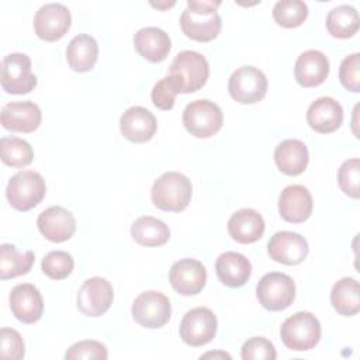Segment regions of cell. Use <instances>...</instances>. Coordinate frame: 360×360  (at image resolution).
<instances>
[{
	"instance_id": "obj_1",
	"label": "cell",
	"mask_w": 360,
	"mask_h": 360,
	"mask_svg": "<svg viewBox=\"0 0 360 360\" xmlns=\"http://www.w3.org/2000/svg\"><path fill=\"white\" fill-rule=\"evenodd\" d=\"M221 1L190 0L181 13L180 27L183 34L198 42H208L218 37L222 22L217 8Z\"/></svg>"
},
{
	"instance_id": "obj_2",
	"label": "cell",
	"mask_w": 360,
	"mask_h": 360,
	"mask_svg": "<svg viewBox=\"0 0 360 360\" xmlns=\"http://www.w3.org/2000/svg\"><path fill=\"white\" fill-rule=\"evenodd\" d=\"M167 76L173 82L179 94L194 93L200 90L208 80L210 65L200 52L181 51L169 66Z\"/></svg>"
},
{
	"instance_id": "obj_3",
	"label": "cell",
	"mask_w": 360,
	"mask_h": 360,
	"mask_svg": "<svg viewBox=\"0 0 360 360\" xmlns=\"http://www.w3.org/2000/svg\"><path fill=\"white\" fill-rule=\"evenodd\" d=\"M193 195V186L187 176L179 172H166L155 180L150 198L156 208L167 212L184 211Z\"/></svg>"
},
{
	"instance_id": "obj_4",
	"label": "cell",
	"mask_w": 360,
	"mask_h": 360,
	"mask_svg": "<svg viewBox=\"0 0 360 360\" xmlns=\"http://www.w3.org/2000/svg\"><path fill=\"white\" fill-rule=\"evenodd\" d=\"M280 336L284 346L290 350H311L321 339V323L314 314L301 311L288 316L283 322Z\"/></svg>"
},
{
	"instance_id": "obj_5",
	"label": "cell",
	"mask_w": 360,
	"mask_h": 360,
	"mask_svg": "<svg viewBox=\"0 0 360 360\" xmlns=\"http://www.w3.org/2000/svg\"><path fill=\"white\" fill-rule=\"evenodd\" d=\"M46 194L44 177L34 170H21L10 177L6 197L17 211H30L37 207Z\"/></svg>"
},
{
	"instance_id": "obj_6",
	"label": "cell",
	"mask_w": 360,
	"mask_h": 360,
	"mask_svg": "<svg viewBox=\"0 0 360 360\" xmlns=\"http://www.w3.org/2000/svg\"><path fill=\"white\" fill-rule=\"evenodd\" d=\"M224 122V115L218 104L200 98L188 103L183 111V125L195 138H210L215 135Z\"/></svg>"
},
{
	"instance_id": "obj_7",
	"label": "cell",
	"mask_w": 360,
	"mask_h": 360,
	"mask_svg": "<svg viewBox=\"0 0 360 360\" xmlns=\"http://www.w3.org/2000/svg\"><path fill=\"white\" fill-rule=\"evenodd\" d=\"M256 297L267 311H284L295 298V283L285 273H267L257 283Z\"/></svg>"
},
{
	"instance_id": "obj_8",
	"label": "cell",
	"mask_w": 360,
	"mask_h": 360,
	"mask_svg": "<svg viewBox=\"0 0 360 360\" xmlns=\"http://www.w3.org/2000/svg\"><path fill=\"white\" fill-rule=\"evenodd\" d=\"M132 318L143 328L158 329L165 326L172 316V304L160 291L141 292L132 302Z\"/></svg>"
},
{
	"instance_id": "obj_9",
	"label": "cell",
	"mask_w": 360,
	"mask_h": 360,
	"mask_svg": "<svg viewBox=\"0 0 360 360\" xmlns=\"http://www.w3.org/2000/svg\"><path fill=\"white\" fill-rule=\"evenodd\" d=\"M1 87L8 94H27L37 86V76L31 70V59L25 53L13 52L1 60Z\"/></svg>"
},
{
	"instance_id": "obj_10",
	"label": "cell",
	"mask_w": 360,
	"mask_h": 360,
	"mask_svg": "<svg viewBox=\"0 0 360 360\" xmlns=\"http://www.w3.org/2000/svg\"><path fill=\"white\" fill-rule=\"evenodd\" d=\"M228 91L240 104H255L267 93L266 75L255 66L238 68L229 77Z\"/></svg>"
},
{
	"instance_id": "obj_11",
	"label": "cell",
	"mask_w": 360,
	"mask_h": 360,
	"mask_svg": "<svg viewBox=\"0 0 360 360\" xmlns=\"http://www.w3.org/2000/svg\"><path fill=\"white\" fill-rule=\"evenodd\" d=\"M218 321L214 312L205 307H197L186 312L180 322L181 340L193 347L210 343L217 335Z\"/></svg>"
},
{
	"instance_id": "obj_12",
	"label": "cell",
	"mask_w": 360,
	"mask_h": 360,
	"mask_svg": "<svg viewBox=\"0 0 360 360\" xmlns=\"http://www.w3.org/2000/svg\"><path fill=\"white\" fill-rule=\"evenodd\" d=\"M72 25L69 8L62 3H48L38 8L34 17V30L38 38L53 42L65 37Z\"/></svg>"
},
{
	"instance_id": "obj_13",
	"label": "cell",
	"mask_w": 360,
	"mask_h": 360,
	"mask_svg": "<svg viewBox=\"0 0 360 360\" xmlns=\"http://www.w3.org/2000/svg\"><path fill=\"white\" fill-rule=\"evenodd\" d=\"M114 300V290L108 280L103 277L87 278L77 292V309L91 318L105 314Z\"/></svg>"
},
{
	"instance_id": "obj_14",
	"label": "cell",
	"mask_w": 360,
	"mask_h": 360,
	"mask_svg": "<svg viewBox=\"0 0 360 360\" xmlns=\"http://www.w3.org/2000/svg\"><path fill=\"white\" fill-rule=\"evenodd\" d=\"M169 281L180 295H195L205 287L207 270L200 260L184 257L172 264Z\"/></svg>"
},
{
	"instance_id": "obj_15",
	"label": "cell",
	"mask_w": 360,
	"mask_h": 360,
	"mask_svg": "<svg viewBox=\"0 0 360 360\" xmlns=\"http://www.w3.org/2000/svg\"><path fill=\"white\" fill-rule=\"evenodd\" d=\"M308 252L309 248L307 239L291 231L276 232L267 243V253L270 259L287 266L302 263Z\"/></svg>"
},
{
	"instance_id": "obj_16",
	"label": "cell",
	"mask_w": 360,
	"mask_h": 360,
	"mask_svg": "<svg viewBox=\"0 0 360 360\" xmlns=\"http://www.w3.org/2000/svg\"><path fill=\"white\" fill-rule=\"evenodd\" d=\"M39 232L53 243L69 240L76 231V218L70 211L60 205L44 210L37 219Z\"/></svg>"
},
{
	"instance_id": "obj_17",
	"label": "cell",
	"mask_w": 360,
	"mask_h": 360,
	"mask_svg": "<svg viewBox=\"0 0 360 360\" xmlns=\"http://www.w3.org/2000/svg\"><path fill=\"white\" fill-rule=\"evenodd\" d=\"M8 301L13 315L22 323H35L44 314V300L34 284L22 283L13 287Z\"/></svg>"
},
{
	"instance_id": "obj_18",
	"label": "cell",
	"mask_w": 360,
	"mask_h": 360,
	"mask_svg": "<svg viewBox=\"0 0 360 360\" xmlns=\"http://www.w3.org/2000/svg\"><path fill=\"white\" fill-rule=\"evenodd\" d=\"M41 108L34 101L7 103L1 108V127L11 132H34L41 125Z\"/></svg>"
},
{
	"instance_id": "obj_19",
	"label": "cell",
	"mask_w": 360,
	"mask_h": 360,
	"mask_svg": "<svg viewBox=\"0 0 360 360\" xmlns=\"http://www.w3.org/2000/svg\"><path fill=\"white\" fill-rule=\"evenodd\" d=\"M158 128L155 115L145 107L134 105L124 111L120 118L122 136L134 143H143L153 138Z\"/></svg>"
},
{
	"instance_id": "obj_20",
	"label": "cell",
	"mask_w": 360,
	"mask_h": 360,
	"mask_svg": "<svg viewBox=\"0 0 360 360\" xmlns=\"http://www.w3.org/2000/svg\"><path fill=\"white\" fill-rule=\"evenodd\" d=\"M312 195L301 184L287 186L278 197L280 217L291 224H301L312 214Z\"/></svg>"
},
{
	"instance_id": "obj_21",
	"label": "cell",
	"mask_w": 360,
	"mask_h": 360,
	"mask_svg": "<svg viewBox=\"0 0 360 360\" xmlns=\"http://www.w3.org/2000/svg\"><path fill=\"white\" fill-rule=\"evenodd\" d=\"M329 75V59L318 49L302 52L294 65V77L302 87H316L322 84Z\"/></svg>"
},
{
	"instance_id": "obj_22",
	"label": "cell",
	"mask_w": 360,
	"mask_h": 360,
	"mask_svg": "<svg viewBox=\"0 0 360 360\" xmlns=\"http://www.w3.org/2000/svg\"><path fill=\"white\" fill-rule=\"evenodd\" d=\"M308 125L319 134H330L343 122V108L332 97H319L307 110Z\"/></svg>"
},
{
	"instance_id": "obj_23",
	"label": "cell",
	"mask_w": 360,
	"mask_h": 360,
	"mask_svg": "<svg viewBox=\"0 0 360 360\" xmlns=\"http://www.w3.org/2000/svg\"><path fill=\"white\" fill-rule=\"evenodd\" d=\"M228 233L238 243H255L264 233V219L256 210H238L228 221Z\"/></svg>"
},
{
	"instance_id": "obj_24",
	"label": "cell",
	"mask_w": 360,
	"mask_h": 360,
	"mask_svg": "<svg viewBox=\"0 0 360 360\" xmlns=\"http://www.w3.org/2000/svg\"><path fill=\"white\" fill-rule=\"evenodd\" d=\"M218 280L231 288L242 287L252 274V264L246 256L238 252H224L215 260Z\"/></svg>"
},
{
	"instance_id": "obj_25",
	"label": "cell",
	"mask_w": 360,
	"mask_h": 360,
	"mask_svg": "<svg viewBox=\"0 0 360 360\" xmlns=\"http://www.w3.org/2000/svg\"><path fill=\"white\" fill-rule=\"evenodd\" d=\"M134 48L143 59L158 63L167 58L172 41L163 30L158 27H145L138 30L134 35Z\"/></svg>"
},
{
	"instance_id": "obj_26",
	"label": "cell",
	"mask_w": 360,
	"mask_h": 360,
	"mask_svg": "<svg viewBox=\"0 0 360 360\" xmlns=\"http://www.w3.org/2000/svg\"><path fill=\"white\" fill-rule=\"evenodd\" d=\"M274 162L280 172L287 176L301 174L309 162L307 145L300 139H285L274 149Z\"/></svg>"
},
{
	"instance_id": "obj_27",
	"label": "cell",
	"mask_w": 360,
	"mask_h": 360,
	"mask_svg": "<svg viewBox=\"0 0 360 360\" xmlns=\"http://www.w3.org/2000/svg\"><path fill=\"white\" fill-rule=\"evenodd\" d=\"M98 58V44L89 34H79L66 48V60L72 70L83 73L94 68Z\"/></svg>"
},
{
	"instance_id": "obj_28",
	"label": "cell",
	"mask_w": 360,
	"mask_h": 360,
	"mask_svg": "<svg viewBox=\"0 0 360 360\" xmlns=\"http://www.w3.org/2000/svg\"><path fill=\"white\" fill-rule=\"evenodd\" d=\"M131 236L141 246H162L170 238L169 226L150 215L136 218L131 225Z\"/></svg>"
},
{
	"instance_id": "obj_29",
	"label": "cell",
	"mask_w": 360,
	"mask_h": 360,
	"mask_svg": "<svg viewBox=\"0 0 360 360\" xmlns=\"http://www.w3.org/2000/svg\"><path fill=\"white\" fill-rule=\"evenodd\" d=\"M330 304L339 315L353 316L360 311V285L353 277L336 281L330 291Z\"/></svg>"
},
{
	"instance_id": "obj_30",
	"label": "cell",
	"mask_w": 360,
	"mask_h": 360,
	"mask_svg": "<svg viewBox=\"0 0 360 360\" xmlns=\"http://www.w3.org/2000/svg\"><path fill=\"white\" fill-rule=\"evenodd\" d=\"M34 260V252H18L14 245L3 243L0 246V278L8 280L27 274L31 270Z\"/></svg>"
},
{
	"instance_id": "obj_31",
	"label": "cell",
	"mask_w": 360,
	"mask_h": 360,
	"mask_svg": "<svg viewBox=\"0 0 360 360\" xmlns=\"http://www.w3.org/2000/svg\"><path fill=\"white\" fill-rule=\"evenodd\" d=\"M360 25L359 13L353 6L339 4L333 7L326 15L328 32L339 39H347L353 37Z\"/></svg>"
},
{
	"instance_id": "obj_32",
	"label": "cell",
	"mask_w": 360,
	"mask_h": 360,
	"mask_svg": "<svg viewBox=\"0 0 360 360\" xmlns=\"http://www.w3.org/2000/svg\"><path fill=\"white\" fill-rule=\"evenodd\" d=\"M1 162L10 167H25L34 159L32 146L17 136H4L0 139Z\"/></svg>"
},
{
	"instance_id": "obj_33",
	"label": "cell",
	"mask_w": 360,
	"mask_h": 360,
	"mask_svg": "<svg viewBox=\"0 0 360 360\" xmlns=\"http://www.w3.org/2000/svg\"><path fill=\"white\" fill-rule=\"evenodd\" d=\"M308 17V6L301 0H280L273 7L274 21L284 28L300 27Z\"/></svg>"
},
{
	"instance_id": "obj_34",
	"label": "cell",
	"mask_w": 360,
	"mask_h": 360,
	"mask_svg": "<svg viewBox=\"0 0 360 360\" xmlns=\"http://www.w3.org/2000/svg\"><path fill=\"white\" fill-rule=\"evenodd\" d=\"M75 267V260L70 253L63 250H52L42 259L41 269L45 276L52 280L66 278Z\"/></svg>"
},
{
	"instance_id": "obj_35",
	"label": "cell",
	"mask_w": 360,
	"mask_h": 360,
	"mask_svg": "<svg viewBox=\"0 0 360 360\" xmlns=\"http://www.w3.org/2000/svg\"><path fill=\"white\" fill-rule=\"evenodd\" d=\"M338 183L340 190L352 197H360V160L357 158L345 160L338 170Z\"/></svg>"
},
{
	"instance_id": "obj_36",
	"label": "cell",
	"mask_w": 360,
	"mask_h": 360,
	"mask_svg": "<svg viewBox=\"0 0 360 360\" xmlns=\"http://www.w3.org/2000/svg\"><path fill=\"white\" fill-rule=\"evenodd\" d=\"M339 79L342 86L353 93L360 91V53L347 55L339 68Z\"/></svg>"
},
{
	"instance_id": "obj_37",
	"label": "cell",
	"mask_w": 360,
	"mask_h": 360,
	"mask_svg": "<svg viewBox=\"0 0 360 360\" xmlns=\"http://www.w3.org/2000/svg\"><path fill=\"white\" fill-rule=\"evenodd\" d=\"M243 360H274L277 357L274 345L262 336H255L246 340L240 350Z\"/></svg>"
},
{
	"instance_id": "obj_38",
	"label": "cell",
	"mask_w": 360,
	"mask_h": 360,
	"mask_svg": "<svg viewBox=\"0 0 360 360\" xmlns=\"http://www.w3.org/2000/svg\"><path fill=\"white\" fill-rule=\"evenodd\" d=\"M108 357L107 347L97 340H80L72 345L66 353L65 359L66 360H76V359H97V360H104Z\"/></svg>"
},
{
	"instance_id": "obj_39",
	"label": "cell",
	"mask_w": 360,
	"mask_h": 360,
	"mask_svg": "<svg viewBox=\"0 0 360 360\" xmlns=\"http://www.w3.org/2000/svg\"><path fill=\"white\" fill-rule=\"evenodd\" d=\"M1 339V359H11V360H21L25 354V346L21 335L13 328H1L0 330Z\"/></svg>"
},
{
	"instance_id": "obj_40",
	"label": "cell",
	"mask_w": 360,
	"mask_h": 360,
	"mask_svg": "<svg viewBox=\"0 0 360 360\" xmlns=\"http://www.w3.org/2000/svg\"><path fill=\"white\" fill-rule=\"evenodd\" d=\"M177 94H179V91L174 87L173 82L170 80L169 76H166V77L160 79L153 86L152 93H150V98H152V103L156 108L169 111L174 107V100H176Z\"/></svg>"
},
{
	"instance_id": "obj_41",
	"label": "cell",
	"mask_w": 360,
	"mask_h": 360,
	"mask_svg": "<svg viewBox=\"0 0 360 360\" xmlns=\"http://www.w3.org/2000/svg\"><path fill=\"white\" fill-rule=\"evenodd\" d=\"M211 357H214V359H231V354H228V353H225V352H208V353H205V354H202L200 359H211Z\"/></svg>"
}]
</instances>
